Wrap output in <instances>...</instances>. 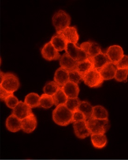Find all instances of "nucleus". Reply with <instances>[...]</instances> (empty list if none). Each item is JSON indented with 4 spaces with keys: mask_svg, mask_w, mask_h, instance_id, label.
Returning <instances> with one entry per match:
<instances>
[{
    "mask_svg": "<svg viewBox=\"0 0 128 160\" xmlns=\"http://www.w3.org/2000/svg\"><path fill=\"white\" fill-rule=\"evenodd\" d=\"M50 41L58 52L65 50L67 43V42L64 36L60 33H56L53 35Z\"/></svg>",
    "mask_w": 128,
    "mask_h": 160,
    "instance_id": "nucleus-20",
    "label": "nucleus"
},
{
    "mask_svg": "<svg viewBox=\"0 0 128 160\" xmlns=\"http://www.w3.org/2000/svg\"><path fill=\"white\" fill-rule=\"evenodd\" d=\"M12 94H13V93L8 92L0 86V98L1 101H4L7 98H8L9 96Z\"/></svg>",
    "mask_w": 128,
    "mask_h": 160,
    "instance_id": "nucleus-35",
    "label": "nucleus"
},
{
    "mask_svg": "<svg viewBox=\"0 0 128 160\" xmlns=\"http://www.w3.org/2000/svg\"><path fill=\"white\" fill-rule=\"evenodd\" d=\"M128 77V69H117L114 79L118 82H126Z\"/></svg>",
    "mask_w": 128,
    "mask_h": 160,
    "instance_id": "nucleus-30",
    "label": "nucleus"
},
{
    "mask_svg": "<svg viewBox=\"0 0 128 160\" xmlns=\"http://www.w3.org/2000/svg\"><path fill=\"white\" fill-rule=\"evenodd\" d=\"M116 66L118 69H128V56L124 55L116 64Z\"/></svg>",
    "mask_w": 128,
    "mask_h": 160,
    "instance_id": "nucleus-34",
    "label": "nucleus"
},
{
    "mask_svg": "<svg viewBox=\"0 0 128 160\" xmlns=\"http://www.w3.org/2000/svg\"><path fill=\"white\" fill-rule=\"evenodd\" d=\"M54 81L62 87L69 81V71L62 67L57 68L54 75Z\"/></svg>",
    "mask_w": 128,
    "mask_h": 160,
    "instance_id": "nucleus-19",
    "label": "nucleus"
},
{
    "mask_svg": "<svg viewBox=\"0 0 128 160\" xmlns=\"http://www.w3.org/2000/svg\"><path fill=\"white\" fill-rule=\"evenodd\" d=\"M94 68L93 64L88 59L82 62H78L76 70L84 77L88 72Z\"/></svg>",
    "mask_w": 128,
    "mask_h": 160,
    "instance_id": "nucleus-23",
    "label": "nucleus"
},
{
    "mask_svg": "<svg viewBox=\"0 0 128 160\" xmlns=\"http://www.w3.org/2000/svg\"><path fill=\"white\" fill-rule=\"evenodd\" d=\"M75 136L80 139H84L90 136L91 133L87 125L86 121H80L73 123Z\"/></svg>",
    "mask_w": 128,
    "mask_h": 160,
    "instance_id": "nucleus-9",
    "label": "nucleus"
},
{
    "mask_svg": "<svg viewBox=\"0 0 128 160\" xmlns=\"http://www.w3.org/2000/svg\"><path fill=\"white\" fill-rule=\"evenodd\" d=\"M32 110L24 102L20 101L17 106L13 109V113L19 119L22 120L32 114Z\"/></svg>",
    "mask_w": 128,
    "mask_h": 160,
    "instance_id": "nucleus-11",
    "label": "nucleus"
},
{
    "mask_svg": "<svg viewBox=\"0 0 128 160\" xmlns=\"http://www.w3.org/2000/svg\"><path fill=\"white\" fill-rule=\"evenodd\" d=\"M19 102L20 101L18 99V98L14 96V94L9 96L4 101L7 106L13 109L17 106V105L19 103Z\"/></svg>",
    "mask_w": 128,
    "mask_h": 160,
    "instance_id": "nucleus-32",
    "label": "nucleus"
},
{
    "mask_svg": "<svg viewBox=\"0 0 128 160\" xmlns=\"http://www.w3.org/2000/svg\"><path fill=\"white\" fill-rule=\"evenodd\" d=\"M52 119L58 125L67 126L72 123V112L65 104L58 106L53 110Z\"/></svg>",
    "mask_w": 128,
    "mask_h": 160,
    "instance_id": "nucleus-1",
    "label": "nucleus"
},
{
    "mask_svg": "<svg viewBox=\"0 0 128 160\" xmlns=\"http://www.w3.org/2000/svg\"><path fill=\"white\" fill-rule=\"evenodd\" d=\"M54 103V98L52 96L43 94L40 96V107L43 108H48L52 107Z\"/></svg>",
    "mask_w": 128,
    "mask_h": 160,
    "instance_id": "nucleus-28",
    "label": "nucleus"
},
{
    "mask_svg": "<svg viewBox=\"0 0 128 160\" xmlns=\"http://www.w3.org/2000/svg\"><path fill=\"white\" fill-rule=\"evenodd\" d=\"M77 63L78 62L73 59L66 52L61 56L60 59L61 67L64 68L69 72L76 70Z\"/></svg>",
    "mask_w": 128,
    "mask_h": 160,
    "instance_id": "nucleus-16",
    "label": "nucleus"
},
{
    "mask_svg": "<svg viewBox=\"0 0 128 160\" xmlns=\"http://www.w3.org/2000/svg\"><path fill=\"white\" fill-rule=\"evenodd\" d=\"M78 110L81 111L85 116L87 120L91 118L93 107L88 102L81 101Z\"/></svg>",
    "mask_w": 128,
    "mask_h": 160,
    "instance_id": "nucleus-25",
    "label": "nucleus"
},
{
    "mask_svg": "<svg viewBox=\"0 0 128 160\" xmlns=\"http://www.w3.org/2000/svg\"><path fill=\"white\" fill-rule=\"evenodd\" d=\"M61 88L55 81H50L45 85L43 88V91L44 94L53 97Z\"/></svg>",
    "mask_w": 128,
    "mask_h": 160,
    "instance_id": "nucleus-26",
    "label": "nucleus"
},
{
    "mask_svg": "<svg viewBox=\"0 0 128 160\" xmlns=\"http://www.w3.org/2000/svg\"><path fill=\"white\" fill-rule=\"evenodd\" d=\"M63 91L68 98H77L80 92V88L77 84L69 81L62 87Z\"/></svg>",
    "mask_w": 128,
    "mask_h": 160,
    "instance_id": "nucleus-18",
    "label": "nucleus"
},
{
    "mask_svg": "<svg viewBox=\"0 0 128 160\" xmlns=\"http://www.w3.org/2000/svg\"><path fill=\"white\" fill-rule=\"evenodd\" d=\"M86 123L91 135L105 134L110 126L109 119L90 118L87 120Z\"/></svg>",
    "mask_w": 128,
    "mask_h": 160,
    "instance_id": "nucleus-3",
    "label": "nucleus"
},
{
    "mask_svg": "<svg viewBox=\"0 0 128 160\" xmlns=\"http://www.w3.org/2000/svg\"><path fill=\"white\" fill-rule=\"evenodd\" d=\"M106 54L110 61L116 64L124 56V52L123 48L120 46L114 45L107 48Z\"/></svg>",
    "mask_w": 128,
    "mask_h": 160,
    "instance_id": "nucleus-10",
    "label": "nucleus"
},
{
    "mask_svg": "<svg viewBox=\"0 0 128 160\" xmlns=\"http://www.w3.org/2000/svg\"><path fill=\"white\" fill-rule=\"evenodd\" d=\"M67 42L73 43L77 44L79 39V35L77 31V28L75 26H69L64 29L63 31L60 32Z\"/></svg>",
    "mask_w": 128,
    "mask_h": 160,
    "instance_id": "nucleus-14",
    "label": "nucleus"
},
{
    "mask_svg": "<svg viewBox=\"0 0 128 160\" xmlns=\"http://www.w3.org/2000/svg\"><path fill=\"white\" fill-rule=\"evenodd\" d=\"M5 125L8 130L12 133H16L22 129V120L13 114L7 118Z\"/></svg>",
    "mask_w": 128,
    "mask_h": 160,
    "instance_id": "nucleus-15",
    "label": "nucleus"
},
{
    "mask_svg": "<svg viewBox=\"0 0 128 160\" xmlns=\"http://www.w3.org/2000/svg\"><path fill=\"white\" fill-rule=\"evenodd\" d=\"M41 54L45 59L48 61L60 60L61 56L50 41L46 43L41 48Z\"/></svg>",
    "mask_w": 128,
    "mask_h": 160,
    "instance_id": "nucleus-7",
    "label": "nucleus"
},
{
    "mask_svg": "<svg viewBox=\"0 0 128 160\" xmlns=\"http://www.w3.org/2000/svg\"><path fill=\"white\" fill-rule=\"evenodd\" d=\"M52 23L56 29V33L63 31L69 26L71 18L69 14L63 10H59L55 12L52 17Z\"/></svg>",
    "mask_w": 128,
    "mask_h": 160,
    "instance_id": "nucleus-2",
    "label": "nucleus"
},
{
    "mask_svg": "<svg viewBox=\"0 0 128 160\" xmlns=\"http://www.w3.org/2000/svg\"><path fill=\"white\" fill-rule=\"evenodd\" d=\"M65 50L66 53L76 62H82L88 59L87 55L83 49L73 43L67 42Z\"/></svg>",
    "mask_w": 128,
    "mask_h": 160,
    "instance_id": "nucleus-6",
    "label": "nucleus"
},
{
    "mask_svg": "<svg viewBox=\"0 0 128 160\" xmlns=\"http://www.w3.org/2000/svg\"><path fill=\"white\" fill-rule=\"evenodd\" d=\"M5 74V73L1 71L0 72V84L2 83V82L3 81L4 78Z\"/></svg>",
    "mask_w": 128,
    "mask_h": 160,
    "instance_id": "nucleus-36",
    "label": "nucleus"
},
{
    "mask_svg": "<svg viewBox=\"0 0 128 160\" xmlns=\"http://www.w3.org/2000/svg\"><path fill=\"white\" fill-rule=\"evenodd\" d=\"M54 103L56 106L65 104L68 98L67 97L62 87L53 96Z\"/></svg>",
    "mask_w": 128,
    "mask_h": 160,
    "instance_id": "nucleus-27",
    "label": "nucleus"
},
{
    "mask_svg": "<svg viewBox=\"0 0 128 160\" xmlns=\"http://www.w3.org/2000/svg\"><path fill=\"white\" fill-rule=\"evenodd\" d=\"M85 116L79 110H77L72 113V123L80 121H86Z\"/></svg>",
    "mask_w": 128,
    "mask_h": 160,
    "instance_id": "nucleus-33",
    "label": "nucleus"
},
{
    "mask_svg": "<svg viewBox=\"0 0 128 160\" xmlns=\"http://www.w3.org/2000/svg\"><path fill=\"white\" fill-rule=\"evenodd\" d=\"M108 117V112L104 107L101 105L93 107L91 118L105 120L109 119Z\"/></svg>",
    "mask_w": 128,
    "mask_h": 160,
    "instance_id": "nucleus-22",
    "label": "nucleus"
},
{
    "mask_svg": "<svg viewBox=\"0 0 128 160\" xmlns=\"http://www.w3.org/2000/svg\"><path fill=\"white\" fill-rule=\"evenodd\" d=\"M83 81L89 87L97 88L102 85L104 80L100 72L93 68L83 77Z\"/></svg>",
    "mask_w": 128,
    "mask_h": 160,
    "instance_id": "nucleus-4",
    "label": "nucleus"
},
{
    "mask_svg": "<svg viewBox=\"0 0 128 160\" xmlns=\"http://www.w3.org/2000/svg\"><path fill=\"white\" fill-rule=\"evenodd\" d=\"M89 60L92 62L94 68L98 70L104 67L108 63L110 62L106 54L103 52Z\"/></svg>",
    "mask_w": 128,
    "mask_h": 160,
    "instance_id": "nucleus-17",
    "label": "nucleus"
},
{
    "mask_svg": "<svg viewBox=\"0 0 128 160\" xmlns=\"http://www.w3.org/2000/svg\"><path fill=\"white\" fill-rule=\"evenodd\" d=\"M40 96L36 93H30L28 94L24 99V102L30 108L40 107Z\"/></svg>",
    "mask_w": 128,
    "mask_h": 160,
    "instance_id": "nucleus-24",
    "label": "nucleus"
},
{
    "mask_svg": "<svg viewBox=\"0 0 128 160\" xmlns=\"http://www.w3.org/2000/svg\"><path fill=\"white\" fill-rule=\"evenodd\" d=\"M83 76L76 70L69 72V78L70 82L78 84L80 81H83Z\"/></svg>",
    "mask_w": 128,
    "mask_h": 160,
    "instance_id": "nucleus-31",
    "label": "nucleus"
},
{
    "mask_svg": "<svg viewBox=\"0 0 128 160\" xmlns=\"http://www.w3.org/2000/svg\"><path fill=\"white\" fill-rule=\"evenodd\" d=\"M117 69L116 64L110 62L98 71L100 72L103 79L105 81L114 78Z\"/></svg>",
    "mask_w": 128,
    "mask_h": 160,
    "instance_id": "nucleus-13",
    "label": "nucleus"
},
{
    "mask_svg": "<svg viewBox=\"0 0 128 160\" xmlns=\"http://www.w3.org/2000/svg\"><path fill=\"white\" fill-rule=\"evenodd\" d=\"M81 101L77 98H68L65 103L66 106L73 113L78 110Z\"/></svg>",
    "mask_w": 128,
    "mask_h": 160,
    "instance_id": "nucleus-29",
    "label": "nucleus"
},
{
    "mask_svg": "<svg viewBox=\"0 0 128 160\" xmlns=\"http://www.w3.org/2000/svg\"><path fill=\"white\" fill-rule=\"evenodd\" d=\"M37 126V120L33 113L22 120V130L26 133H32Z\"/></svg>",
    "mask_w": 128,
    "mask_h": 160,
    "instance_id": "nucleus-12",
    "label": "nucleus"
},
{
    "mask_svg": "<svg viewBox=\"0 0 128 160\" xmlns=\"http://www.w3.org/2000/svg\"><path fill=\"white\" fill-rule=\"evenodd\" d=\"M0 86L5 90L13 93L20 87V83L18 78L13 73L7 72L5 74L4 78Z\"/></svg>",
    "mask_w": 128,
    "mask_h": 160,
    "instance_id": "nucleus-5",
    "label": "nucleus"
},
{
    "mask_svg": "<svg viewBox=\"0 0 128 160\" xmlns=\"http://www.w3.org/2000/svg\"><path fill=\"white\" fill-rule=\"evenodd\" d=\"M80 47L86 53L88 59L102 52L100 45L94 42H84L80 44Z\"/></svg>",
    "mask_w": 128,
    "mask_h": 160,
    "instance_id": "nucleus-8",
    "label": "nucleus"
},
{
    "mask_svg": "<svg viewBox=\"0 0 128 160\" xmlns=\"http://www.w3.org/2000/svg\"><path fill=\"white\" fill-rule=\"evenodd\" d=\"M91 142L94 147L97 149H102L107 144V138L105 134H91Z\"/></svg>",
    "mask_w": 128,
    "mask_h": 160,
    "instance_id": "nucleus-21",
    "label": "nucleus"
}]
</instances>
